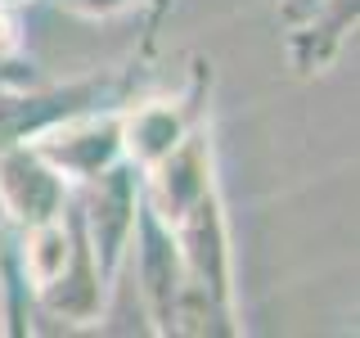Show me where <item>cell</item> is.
Wrapping results in <instances>:
<instances>
[{"label": "cell", "instance_id": "cell-6", "mask_svg": "<svg viewBox=\"0 0 360 338\" xmlns=\"http://www.w3.org/2000/svg\"><path fill=\"white\" fill-rule=\"evenodd\" d=\"M356 14H360V0H320L297 23H288L284 27L288 68L297 77H324L352 41Z\"/></svg>", "mask_w": 360, "mask_h": 338}, {"label": "cell", "instance_id": "cell-2", "mask_svg": "<svg viewBox=\"0 0 360 338\" xmlns=\"http://www.w3.org/2000/svg\"><path fill=\"white\" fill-rule=\"evenodd\" d=\"M212 113V63L194 59L189 77L162 95L122 99V158L140 172L153 158H162Z\"/></svg>", "mask_w": 360, "mask_h": 338}, {"label": "cell", "instance_id": "cell-4", "mask_svg": "<svg viewBox=\"0 0 360 338\" xmlns=\"http://www.w3.org/2000/svg\"><path fill=\"white\" fill-rule=\"evenodd\" d=\"M27 144H37V154L72 189L86 185L90 176H99L122 158V99L68 113V118L41 127L37 135H27Z\"/></svg>", "mask_w": 360, "mask_h": 338}, {"label": "cell", "instance_id": "cell-7", "mask_svg": "<svg viewBox=\"0 0 360 338\" xmlns=\"http://www.w3.org/2000/svg\"><path fill=\"white\" fill-rule=\"evenodd\" d=\"M32 59L22 50V27H18V9L0 5V86H32Z\"/></svg>", "mask_w": 360, "mask_h": 338}, {"label": "cell", "instance_id": "cell-3", "mask_svg": "<svg viewBox=\"0 0 360 338\" xmlns=\"http://www.w3.org/2000/svg\"><path fill=\"white\" fill-rule=\"evenodd\" d=\"M72 199H77V212H82L86 239L95 248V262L104 270V280L117 289L122 270H127L135 212H140V172H135L127 158H117L99 176H90L86 185H77Z\"/></svg>", "mask_w": 360, "mask_h": 338}, {"label": "cell", "instance_id": "cell-5", "mask_svg": "<svg viewBox=\"0 0 360 338\" xmlns=\"http://www.w3.org/2000/svg\"><path fill=\"white\" fill-rule=\"evenodd\" d=\"M72 203V185L37 154V144L14 140L0 149V217L9 230L41 225Z\"/></svg>", "mask_w": 360, "mask_h": 338}, {"label": "cell", "instance_id": "cell-1", "mask_svg": "<svg viewBox=\"0 0 360 338\" xmlns=\"http://www.w3.org/2000/svg\"><path fill=\"white\" fill-rule=\"evenodd\" d=\"M140 203L167 225L180 262H185L189 289L212 298L225 311H239L234 302V253H230V221L217 180V131L202 118L180 144L162 158L140 167Z\"/></svg>", "mask_w": 360, "mask_h": 338}, {"label": "cell", "instance_id": "cell-8", "mask_svg": "<svg viewBox=\"0 0 360 338\" xmlns=\"http://www.w3.org/2000/svg\"><path fill=\"white\" fill-rule=\"evenodd\" d=\"M315 5H320V0H279V27H288V23H297L302 14H307V9H315Z\"/></svg>", "mask_w": 360, "mask_h": 338}]
</instances>
